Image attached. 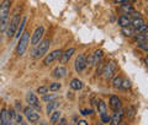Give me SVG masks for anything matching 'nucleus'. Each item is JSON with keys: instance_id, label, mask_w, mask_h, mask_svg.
Instances as JSON below:
<instances>
[{"instance_id": "f03ea898", "label": "nucleus", "mask_w": 148, "mask_h": 125, "mask_svg": "<svg viewBox=\"0 0 148 125\" xmlns=\"http://www.w3.org/2000/svg\"><path fill=\"white\" fill-rule=\"evenodd\" d=\"M29 43H30V33L27 31H24L22 34L20 36V38H18V43H17V47H16V54L20 55V57L24 55Z\"/></svg>"}, {"instance_id": "bb28decb", "label": "nucleus", "mask_w": 148, "mask_h": 125, "mask_svg": "<svg viewBox=\"0 0 148 125\" xmlns=\"http://www.w3.org/2000/svg\"><path fill=\"white\" fill-rule=\"evenodd\" d=\"M132 37H133V39H135L138 43V42H142V41H147L148 33H147V32H145V33H135Z\"/></svg>"}, {"instance_id": "473e14b6", "label": "nucleus", "mask_w": 148, "mask_h": 125, "mask_svg": "<svg viewBox=\"0 0 148 125\" xmlns=\"http://www.w3.org/2000/svg\"><path fill=\"white\" fill-rule=\"evenodd\" d=\"M8 114H9V118H10V122H15L16 110L14 108H10V109H8Z\"/></svg>"}, {"instance_id": "c756f323", "label": "nucleus", "mask_w": 148, "mask_h": 125, "mask_svg": "<svg viewBox=\"0 0 148 125\" xmlns=\"http://www.w3.org/2000/svg\"><path fill=\"white\" fill-rule=\"evenodd\" d=\"M98 109H99V113H100V115H101V114L108 113V107H106V103H105L104 101H99Z\"/></svg>"}, {"instance_id": "f257e3e1", "label": "nucleus", "mask_w": 148, "mask_h": 125, "mask_svg": "<svg viewBox=\"0 0 148 125\" xmlns=\"http://www.w3.org/2000/svg\"><path fill=\"white\" fill-rule=\"evenodd\" d=\"M34 47L35 48L32 49V52H31V57L34 59H40V58H42L43 55L47 54L48 49L51 47V39L45 38L42 41H40L36 45H34Z\"/></svg>"}, {"instance_id": "c9c22d12", "label": "nucleus", "mask_w": 148, "mask_h": 125, "mask_svg": "<svg viewBox=\"0 0 148 125\" xmlns=\"http://www.w3.org/2000/svg\"><path fill=\"white\" fill-rule=\"evenodd\" d=\"M145 32H148V27L146 24H143L141 27H138V28L135 31V33H145Z\"/></svg>"}, {"instance_id": "20e7f679", "label": "nucleus", "mask_w": 148, "mask_h": 125, "mask_svg": "<svg viewBox=\"0 0 148 125\" xmlns=\"http://www.w3.org/2000/svg\"><path fill=\"white\" fill-rule=\"evenodd\" d=\"M24 115L27 118L30 123H37L38 120L41 119V115L40 113L37 112V109H35L34 107H31V105H27V107L24 108Z\"/></svg>"}, {"instance_id": "cd10ccee", "label": "nucleus", "mask_w": 148, "mask_h": 125, "mask_svg": "<svg viewBox=\"0 0 148 125\" xmlns=\"http://www.w3.org/2000/svg\"><path fill=\"white\" fill-rule=\"evenodd\" d=\"M57 98H58L57 93H49V92H47L46 95H42V101L43 102H51V101L57 99Z\"/></svg>"}, {"instance_id": "c03bdc74", "label": "nucleus", "mask_w": 148, "mask_h": 125, "mask_svg": "<svg viewBox=\"0 0 148 125\" xmlns=\"http://www.w3.org/2000/svg\"><path fill=\"white\" fill-rule=\"evenodd\" d=\"M67 97H71V98H72L73 95H72V93H69V92H68V93H67Z\"/></svg>"}, {"instance_id": "ddd939ff", "label": "nucleus", "mask_w": 148, "mask_h": 125, "mask_svg": "<svg viewBox=\"0 0 148 125\" xmlns=\"http://www.w3.org/2000/svg\"><path fill=\"white\" fill-rule=\"evenodd\" d=\"M10 7H11V0H3V3L0 4V18L9 16Z\"/></svg>"}, {"instance_id": "6ab92c4d", "label": "nucleus", "mask_w": 148, "mask_h": 125, "mask_svg": "<svg viewBox=\"0 0 148 125\" xmlns=\"http://www.w3.org/2000/svg\"><path fill=\"white\" fill-rule=\"evenodd\" d=\"M69 86H71V89L74 90V91H79V90L83 89L84 83H83V81L79 80V78H73V80L69 82Z\"/></svg>"}, {"instance_id": "aec40b11", "label": "nucleus", "mask_w": 148, "mask_h": 125, "mask_svg": "<svg viewBox=\"0 0 148 125\" xmlns=\"http://www.w3.org/2000/svg\"><path fill=\"white\" fill-rule=\"evenodd\" d=\"M117 24H119L120 27L130 26V25H131V18H130V16H127V15H122V16H120V17H119Z\"/></svg>"}, {"instance_id": "7c9ffc66", "label": "nucleus", "mask_w": 148, "mask_h": 125, "mask_svg": "<svg viewBox=\"0 0 148 125\" xmlns=\"http://www.w3.org/2000/svg\"><path fill=\"white\" fill-rule=\"evenodd\" d=\"M121 82H122V77L116 76L112 80V87L115 90H120V87H121Z\"/></svg>"}, {"instance_id": "f704fd0d", "label": "nucleus", "mask_w": 148, "mask_h": 125, "mask_svg": "<svg viewBox=\"0 0 148 125\" xmlns=\"http://www.w3.org/2000/svg\"><path fill=\"white\" fill-rule=\"evenodd\" d=\"M47 92H49L48 86H40L38 89H37V93H40V95H46Z\"/></svg>"}, {"instance_id": "4c0bfd02", "label": "nucleus", "mask_w": 148, "mask_h": 125, "mask_svg": "<svg viewBox=\"0 0 148 125\" xmlns=\"http://www.w3.org/2000/svg\"><path fill=\"white\" fill-rule=\"evenodd\" d=\"M15 122L17 123V124H21L22 123V115L18 113V112H16V117H15Z\"/></svg>"}, {"instance_id": "5701e85b", "label": "nucleus", "mask_w": 148, "mask_h": 125, "mask_svg": "<svg viewBox=\"0 0 148 125\" xmlns=\"http://www.w3.org/2000/svg\"><path fill=\"white\" fill-rule=\"evenodd\" d=\"M123 115H126L128 119H133L136 117V108L133 105H128V107L123 110Z\"/></svg>"}, {"instance_id": "9d476101", "label": "nucleus", "mask_w": 148, "mask_h": 125, "mask_svg": "<svg viewBox=\"0 0 148 125\" xmlns=\"http://www.w3.org/2000/svg\"><path fill=\"white\" fill-rule=\"evenodd\" d=\"M68 75V69L64 66V65H59L57 68L53 69L52 71V76L54 78H57V80H61V78H64Z\"/></svg>"}, {"instance_id": "dca6fc26", "label": "nucleus", "mask_w": 148, "mask_h": 125, "mask_svg": "<svg viewBox=\"0 0 148 125\" xmlns=\"http://www.w3.org/2000/svg\"><path fill=\"white\" fill-rule=\"evenodd\" d=\"M109 102H110V107L112 108L114 110L121 108V99H120L117 96H111Z\"/></svg>"}, {"instance_id": "a878e982", "label": "nucleus", "mask_w": 148, "mask_h": 125, "mask_svg": "<svg viewBox=\"0 0 148 125\" xmlns=\"http://www.w3.org/2000/svg\"><path fill=\"white\" fill-rule=\"evenodd\" d=\"M8 26H9V16L0 18V32H1V33H5Z\"/></svg>"}, {"instance_id": "c85d7f7f", "label": "nucleus", "mask_w": 148, "mask_h": 125, "mask_svg": "<svg viewBox=\"0 0 148 125\" xmlns=\"http://www.w3.org/2000/svg\"><path fill=\"white\" fill-rule=\"evenodd\" d=\"M131 80L130 78H122V82H121V87H120V90L122 91H127L130 87H131Z\"/></svg>"}, {"instance_id": "2eb2a0df", "label": "nucleus", "mask_w": 148, "mask_h": 125, "mask_svg": "<svg viewBox=\"0 0 148 125\" xmlns=\"http://www.w3.org/2000/svg\"><path fill=\"white\" fill-rule=\"evenodd\" d=\"M103 50L101 49H96L94 53L91 54V61H92V65H98V63L100 61L101 59H103Z\"/></svg>"}, {"instance_id": "a211bd4d", "label": "nucleus", "mask_w": 148, "mask_h": 125, "mask_svg": "<svg viewBox=\"0 0 148 125\" xmlns=\"http://www.w3.org/2000/svg\"><path fill=\"white\" fill-rule=\"evenodd\" d=\"M47 107H46V113H47L48 115L53 112L54 109H57L59 107V104H61V102H58L57 99H53V101H51V102H47Z\"/></svg>"}, {"instance_id": "6e6552de", "label": "nucleus", "mask_w": 148, "mask_h": 125, "mask_svg": "<svg viewBox=\"0 0 148 125\" xmlns=\"http://www.w3.org/2000/svg\"><path fill=\"white\" fill-rule=\"evenodd\" d=\"M43 34H45V27L43 26L37 27V28L35 30V32H34V34H32V37H31V39H30V44L36 45L40 41H42Z\"/></svg>"}, {"instance_id": "79ce46f5", "label": "nucleus", "mask_w": 148, "mask_h": 125, "mask_svg": "<svg viewBox=\"0 0 148 125\" xmlns=\"http://www.w3.org/2000/svg\"><path fill=\"white\" fill-rule=\"evenodd\" d=\"M58 124H61V125H66L67 124V119H64V118H59V120L57 122Z\"/></svg>"}, {"instance_id": "e433bc0d", "label": "nucleus", "mask_w": 148, "mask_h": 125, "mask_svg": "<svg viewBox=\"0 0 148 125\" xmlns=\"http://www.w3.org/2000/svg\"><path fill=\"white\" fill-rule=\"evenodd\" d=\"M100 117H101V120H103V123L108 124V123L110 122V117H109V114H108V113H105V114H101Z\"/></svg>"}, {"instance_id": "ea45409f", "label": "nucleus", "mask_w": 148, "mask_h": 125, "mask_svg": "<svg viewBox=\"0 0 148 125\" xmlns=\"http://www.w3.org/2000/svg\"><path fill=\"white\" fill-rule=\"evenodd\" d=\"M128 1H130V0H114V3L117 4V5H122V4H126Z\"/></svg>"}, {"instance_id": "4be33fe9", "label": "nucleus", "mask_w": 148, "mask_h": 125, "mask_svg": "<svg viewBox=\"0 0 148 125\" xmlns=\"http://www.w3.org/2000/svg\"><path fill=\"white\" fill-rule=\"evenodd\" d=\"M62 117V112L58 109H54L52 113H51V117H49V123L51 124H56L59 120V118Z\"/></svg>"}, {"instance_id": "72a5a7b5", "label": "nucleus", "mask_w": 148, "mask_h": 125, "mask_svg": "<svg viewBox=\"0 0 148 125\" xmlns=\"http://www.w3.org/2000/svg\"><path fill=\"white\" fill-rule=\"evenodd\" d=\"M138 48H141L142 50L145 52H148V42L147 41H142V42H138Z\"/></svg>"}, {"instance_id": "f8f14e48", "label": "nucleus", "mask_w": 148, "mask_h": 125, "mask_svg": "<svg viewBox=\"0 0 148 125\" xmlns=\"http://www.w3.org/2000/svg\"><path fill=\"white\" fill-rule=\"evenodd\" d=\"M122 119H123V109L119 108V109H116L114 112L112 117H110L109 124H111V125H119L120 123L122 122Z\"/></svg>"}, {"instance_id": "39448f33", "label": "nucleus", "mask_w": 148, "mask_h": 125, "mask_svg": "<svg viewBox=\"0 0 148 125\" xmlns=\"http://www.w3.org/2000/svg\"><path fill=\"white\" fill-rule=\"evenodd\" d=\"M115 71H116V63L115 61H110L108 64H105L104 65V69H103V74L101 75H104L105 80H111L114 76Z\"/></svg>"}, {"instance_id": "9b49d317", "label": "nucleus", "mask_w": 148, "mask_h": 125, "mask_svg": "<svg viewBox=\"0 0 148 125\" xmlns=\"http://www.w3.org/2000/svg\"><path fill=\"white\" fill-rule=\"evenodd\" d=\"M75 53V48H68L67 50H64V52H62L61 57H59V63L62 64V65H66L67 63H69V60H71V58L73 57V54Z\"/></svg>"}, {"instance_id": "393cba45", "label": "nucleus", "mask_w": 148, "mask_h": 125, "mask_svg": "<svg viewBox=\"0 0 148 125\" xmlns=\"http://www.w3.org/2000/svg\"><path fill=\"white\" fill-rule=\"evenodd\" d=\"M121 32L123 33L125 37H132L135 34V30L131 26H126V27H121Z\"/></svg>"}, {"instance_id": "412c9836", "label": "nucleus", "mask_w": 148, "mask_h": 125, "mask_svg": "<svg viewBox=\"0 0 148 125\" xmlns=\"http://www.w3.org/2000/svg\"><path fill=\"white\" fill-rule=\"evenodd\" d=\"M143 24H145V20H143L142 16H140V17H135L133 20H131V25H130V26H131L132 28L136 31L138 27H141Z\"/></svg>"}, {"instance_id": "58836bf2", "label": "nucleus", "mask_w": 148, "mask_h": 125, "mask_svg": "<svg viewBox=\"0 0 148 125\" xmlns=\"http://www.w3.org/2000/svg\"><path fill=\"white\" fill-rule=\"evenodd\" d=\"M21 108H22L21 102H20V101H16V102H15V110H16V112H20Z\"/></svg>"}, {"instance_id": "0eeeda50", "label": "nucleus", "mask_w": 148, "mask_h": 125, "mask_svg": "<svg viewBox=\"0 0 148 125\" xmlns=\"http://www.w3.org/2000/svg\"><path fill=\"white\" fill-rule=\"evenodd\" d=\"M86 55L85 54H79L75 59V63H74V68H75L77 72H83L86 68Z\"/></svg>"}, {"instance_id": "b1692460", "label": "nucleus", "mask_w": 148, "mask_h": 125, "mask_svg": "<svg viewBox=\"0 0 148 125\" xmlns=\"http://www.w3.org/2000/svg\"><path fill=\"white\" fill-rule=\"evenodd\" d=\"M135 9H133V6L131 5V4H122V5H120V11L123 12V14H130V12H132Z\"/></svg>"}, {"instance_id": "2f4dec72", "label": "nucleus", "mask_w": 148, "mask_h": 125, "mask_svg": "<svg viewBox=\"0 0 148 125\" xmlns=\"http://www.w3.org/2000/svg\"><path fill=\"white\" fill-rule=\"evenodd\" d=\"M61 87H62V85H61L59 82H52V83L49 85L48 90H49L51 92H57V91L61 90Z\"/></svg>"}, {"instance_id": "a19ab883", "label": "nucleus", "mask_w": 148, "mask_h": 125, "mask_svg": "<svg viewBox=\"0 0 148 125\" xmlns=\"http://www.w3.org/2000/svg\"><path fill=\"white\" fill-rule=\"evenodd\" d=\"M91 113H92L91 109H83V110H82V114H83V115H89V114H91Z\"/></svg>"}, {"instance_id": "1a4fd4ad", "label": "nucleus", "mask_w": 148, "mask_h": 125, "mask_svg": "<svg viewBox=\"0 0 148 125\" xmlns=\"http://www.w3.org/2000/svg\"><path fill=\"white\" fill-rule=\"evenodd\" d=\"M26 101H27V104L31 105V107H34L35 109L40 110L41 109V105H40V101L37 98V96L34 93V92H27L26 93Z\"/></svg>"}, {"instance_id": "f3484780", "label": "nucleus", "mask_w": 148, "mask_h": 125, "mask_svg": "<svg viewBox=\"0 0 148 125\" xmlns=\"http://www.w3.org/2000/svg\"><path fill=\"white\" fill-rule=\"evenodd\" d=\"M0 124L1 125H10V118H9V114H8V109H1L0 112Z\"/></svg>"}, {"instance_id": "37998d69", "label": "nucleus", "mask_w": 148, "mask_h": 125, "mask_svg": "<svg viewBox=\"0 0 148 125\" xmlns=\"http://www.w3.org/2000/svg\"><path fill=\"white\" fill-rule=\"evenodd\" d=\"M78 124H79V125H88V122H86V120H84V119H82V120L78 122Z\"/></svg>"}, {"instance_id": "4468645a", "label": "nucleus", "mask_w": 148, "mask_h": 125, "mask_svg": "<svg viewBox=\"0 0 148 125\" xmlns=\"http://www.w3.org/2000/svg\"><path fill=\"white\" fill-rule=\"evenodd\" d=\"M26 22H27V16H24V17L21 18L20 24H18V26H17V30H16V32H15V37H16V38H20V36L22 34V32L25 31Z\"/></svg>"}, {"instance_id": "423d86ee", "label": "nucleus", "mask_w": 148, "mask_h": 125, "mask_svg": "<svg viewBox=\"0 0 148 125\" xmlns=\"http://www.w3.org/2000/svg\"><path fill=\"white\" fill-rule=\"evenodd\" d=\"M61 54H62V50H61V49H56V50H53V52H51L49 54H47V55L45 57V59H43V64H45L46 66H49L51 64H53L56 60H58V59H59Z\"/></svg>"}, {"instance_id": "7ed1b4c3", "label": "nucleus", "mask_w": 148, "mask_h": 125, "mask_svg": "<svg viewBox=\"0 0 148 125\" xmlns=\"http://www.w3.org/2000/svg\"><path fill=\"white\" fill-rule=\"evenodd\" d=\"M20 21H21V16L18 15V14L14 15L11 21H9V26H8V28L5 31L8 38H11V37L15 36V32L17 30V26H18V24H20Z\"/></svg>"}]
</instances>
